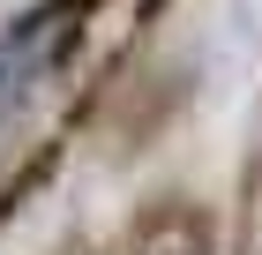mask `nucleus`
I'll return each instance as SVG.
<instances>
[{
  "label": "nucleus",
  "mask_w": 262,
  "mask_h": 255,
  "mask_svg": "<svg viewBox=\"0 0 262 255\" xmlns=\"http://www.w3.org/2000/svg\"><path fill=\"white\" fill-rule=\"evenodd\" d=\"M98 8L105 0H38L30 15H15L0 30V113H15L30 90H45L75 60V45H82Z\"/></svg>",
  "instance_id": "f257e3e1"
},
{
  "label": "nucleus",
  "mask_w": 262,
  "mask_h": 255,
  "mask_svg": "<svg viewBox=\"0 0 262 255\" xmlns=\"http://www.w3.org/2000/svg\"><path fill=\"white\" fill-rule=\"evenodd\" d=\"M120 255H217V218L187 195H158L135 210Z\"/></svg>",
  "instance_id": "f03ea898"
},
{
  "label": "nucleus",
  "mask_w": 262,
  "mask_h": 255,
  "mask_svg": "<svg viewBox=\"0 0 262 255\" xmlns=\"http://www.w3.org/2000/svg\"><path fill=\"white\" fill-rule=\"evenodd\" d=\"M232 255H262V158L240 173V218H232Z\"/></svg>",
  "instance_id": "7ed1b4c3"
}]
</instances>
